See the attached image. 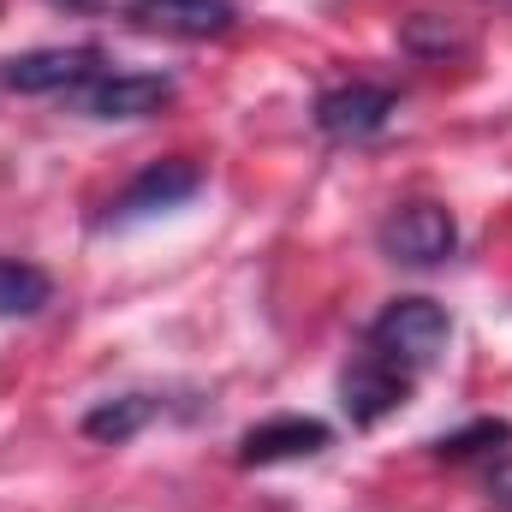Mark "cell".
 I'll return each mask as SVG.
<instances>
[{
    "label": "cell",
    "instance_id": "obj_1",
    "mask_svg": "<svg viewBox=\"0 0 512 512\" xmlns=\"http://www.w3.org/2000/svg\"><path fill=\"white\" fill-rule=\"evenodd\" d=\"M447 340H453V316H447L435 298H423V292L382 304V316L364 328V346L382 352V358H393V364L411 370V376L435 370L441 352H447Z\"/></svg>",
    "mask_w": 512,
    "mask_h": 512
},
{
    "label": "cell",
    "instance_id": "obj_2",
    "mask_svg": "<svg viewBox=\"0 0 512 512\" xmlns=\"http://www.w3.org/2000/svg\"><path fill=\"white\" fill-rule=\"evenodd\" d=\"M376 251L393 268H441L447 256L459 251V221L447 203L435 197H411V203H393L376 227Z\"/></svg>",
    "mask_w": 512,
    "mask_h": 512
},
{
    "label": "cell",
    "instance_id": "obj_3",
    "mask_svg": "<svg viewBox=\"0 0 512 512\" xmlns=\"http://www.w3.org/2000/svg\"><path fill=\"white\" fill-rule=\"evenodd\" d=\"M179 84L167 72H96L90 84L66 90L60 102L78 114V120H102V126H131V120H155L161 108H173Z\"/></svg>",
    "mask_w": 512,
    "mask_h": 512
},
{
    "label": "cell",
    "instance_id": "obj_4",
    "mask_svg": "<svg viewBox=\"0 0 512 512\" xmlns=\"http://www.w3.org/2000/svg\"><path fill=\"white\" fill-rule=\"evenodd\" d=\"M203 191V167L185 161V155H167V161H149L126 191L108 203V215L96 221V233H126V227H143L167 209H185L191 197Z\"/></svg>",
    "mask_w": 512,
    "mask_h": 512
},
{
    "label": "cell",
    "instance_id": "obj_5",
    "mask_svg": "<svg viewBox=\"0 0 512 512\" xmlns=\"http://www.w3.org/2000/svg\"><path fill=\"white\" fill-rule=\"evenodd\" d=\"M96 72H108V54L96 42H72V48H30L0 60V90L12 96H66L78 84H90Z\"/></svg>",
    "mask_w": 512,
    "mask_h": 512
},
{
    "label": "cell",
    "instance_id": "obj_6",
    "mask_svg": "<svg viewBox=\"0 0 512 512\" xmlns=\"http://www.w3.org/2000/svg\"><path fill=\"white\" fill-rule=\"evenodd\" d=\"M393 114H399V90L370 84V78L334 84V90H322L316 108H310V120H316V131H322L328 143H370V137H382V131L393 126Z\"/></svg>",
    "mask_w": 512,
    "mask_h": 512
},
{
    "label": "cell",
    "instance_id": "obj_7",
    "mask_svg": "<svg viewBox=\"0 0 512 512\" xmlns=\"http://www.w3.org/2000/svg\"><path fill=\"white\" fill-rule=\"evenodd\" d=\"M411 387H417L411 370H399L393 358L370 352V346H358L352 364L340 370V405H346L352 429H376L382 417H393V411L411 399Z\"/></svg>",
    "mask_w": 512,
    "mask_h": 512
},
{
    "label": "cell",
    "instance_id": "obj_8",
    "mask_svg": "<svg viewBox=\"0 0 512 512\" xmlns=\"http://www.w3.org/2000/svg\"><path fill=\"white\" fill-rule=\"evenodd\" d=\"M328 447H334V429H328L322 417L286 411V417H262L256 429L239 435V465H245V471H268V465L316 459V453H328Z\"/></svg>",
    "mask_w": 512,
    "mask_h": 512
},
{
    "label": "cell",
    "instance_id": "obj_9",
    "mask_svg": "<svg viewBox=\"0 0 512 512\" xmlns=\"http://www.w3.org/2000/svg\"><path fill=\"white\" fill-rule=\"evenodd\" d=\"M126 18L149 36H179V42H209L239 24L233 0H131Z\"/></svg>",
    "mask_w": 512,
    "mask_h": 512
},
{
    "label": "cell",
    "instance_id": "obj_10",
    "mask_svg": "<svg viewBox=\"0 0 512 512\" xmlns=\"http://www.w3.org/2000/svg\"><path fill=\"white\" fill-rule=\"evenodd\" d=\"M155 411H161V399H155V393H120V399L90 405L78 429H84L90 441H102V447H126V441H137V435L155 423Z\"/></svg>",
    "mask_w": 512,
    "mask_h": 512
},
{
    "label": "cell",
    "instance_id": "obj_11",
    "mask_svg": "<svg viewBox=\"0 0 512 512\" xmlns=\"http://www.w3.org/2000/svg\"><path fill=\"white\" fill-rule=\"evenodd\" d=\"M507 447H512V423H507V417H471L465 429H447V435H435V441H429V453H435V459H447V465L495 459V453H507Z\"/></svg>",
    "mask_w": 512,
    "mask_h": 512
},
{
    "label": "cell",
    "instance_id": "obj_12",
    "mask_svg": "<svg viewBox=\"0 0 512 512\" xmlns=\"http://www.w3.org/2000/svg\"><path fill=\"white\" fill-rule=\"evenodd\" d=\"M48 304H54V280L36 262L0 256V322H24V316H36Z\"/></svg>",
    "mask_w": 512,
    "mask_h": 512
},
{
    "label": "cell",
    "instance_id": "obj_13",
    "mask_svg": "<svg viewBox=\"0 0 512 512\" xmlns=\"http://www.w3.org/2000/svg\"><path fill=\"white\" fill-rule=\"evenodd\" d=\"M399 42H405V54H417V60H453V54H471V30H459V24L441 18V12H417V18H405Z\"/></svg>",
    "mask_w": 512,
    "mask_h": 512
},
{
    "label": "cell",
    "instance_id": "obj_14",
    "mask_svg": "<svg viewBox=\"0 0 512 512\" xmlns=\"http://www.w3.org/2000/svg\"><path fill=\"white\" fill-rule=\"evenodd\" d=\"M489 501L501 512H512V447L495 453V471H489Z\"/></svg>",
    "mask_w": 512,
    "mask_h": 512
}]
</instances>
